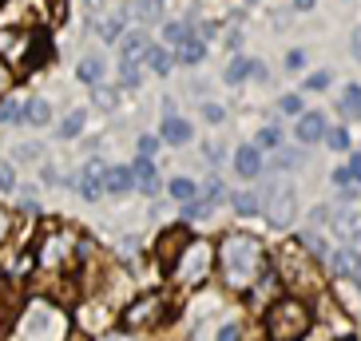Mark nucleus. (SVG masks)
I'll return each instance as SVG.
<instances>
[{
  "mask_svg": "<svg viewBox=\"0 0 361 341\" xmlns=\"http://www.w3.org/2000/svg\"><path fill=\"white\" fill-rule=\"evenodd\" d=\"M262 266H266V254H262V242H258V238L226 235L223 242H219V270H223V282L231 290L255 286Z\"/></svg>",
  "mask_w": 361,
  "mask_h": 341,
  "instance_id": "1",
  "label": "nucleus"
},
{
  "mask_svg": "<svg viewBox=\"0 0 361 341\" xmlns=\"http://www.w3.org/2000/svg\"><path fill=\"white\" fill-rule=\"evenodd\" d=\"M314 330L310 306L298 298H278L274 306L266 309V337L270 341H302Z\"/></svg>",
  "mask_w": 361,
  "mask_h": 341,
  "instance_id": "2",
  "label": "nucleus"
},
{
  "mask_svg": "<svg viewBox=\"0 0 361 341\" xmlns=\"http://www.w3.org/2000/svg\"><path fill=\"white\" fill-rule=\"evenodd\" d=\"M68 337V318L64 309L48 306V302H32L20 318V341H64Z\"/></svg>",
  "mask_w": 361,
  "mask_h": 341,
  "instance_id": "3",
  "label": "nucleus"
},
{
  "mask_svg": "<svg viewBox=\"0 0 361 341\" xmlns=\"http://www.w3.org/2000/svg\"><path fill=\"white\" fill-rule=\"evenodd\" d=\"M211 242H187V250H183L179 258H175V282H183V286H199L202 278L211 274Z\"/></svg>",
  "mask_w": 361,
  "mask_h": 341,
  "instance_id": "4",
  "label": "nucleus"
},
{
  "mask_svg": "<svg viewBox=\"0 0 361 341\" xmlns=\"http://www.w3.org/2000/svg\"><path fill=\"white\" fill-rule=\"evenodd\" d=\"M72 246H75V238L68 235V230H44L40 266H48V270H60V266H68V258H72Z\"/></svg>",
  "mask_w": 361,
  "mask_h": 341,
  "instance_id": "5",
  "label": "nucleus"
},
{
  "mask_svg": "<svg viewBox=\"0 0 361 341\" xmlns=\"http://www.w3.org/2000/svg\"><path fill=\"white\" fill-rule=\"evenodd\" d=\"M278 270H282V278H286L290 286H302V282H306V286L318 290V270H314V262L306 258L302 246H290V254L282 258V266Z\"/></svg>",
  "mask_w": 361,
  "mask_h": 341,
  "instance_id": "6",
  "label": "nucleus"
},
{
  "mask_svg": "<svg viewBox=\"0 0 361 341\" xmlns=\"http://www.w3.org/2000/svg\"><path fill=\"white\" fill-rule=\"evenodd\" d=\"M159 314H163V298L159 294H143L139 302H131V306L123 309V326H128V330H143L151 321H159Z\"/></svg>",
  "mask_w": 361,
  "mask_h": 341,
  "instance_id": "7",
  "label": "nucleus"
},
{
  "mask_svg": "<svg viewBox=\"0 0 361 341\" xmlns=\"http://www.w3.org/2000/svg\"><path fill=\"white\" fill-rule=\"evenodd\" d=\"M266 214H270L274 226H286L294 218V187L290 182H274L270 187V206H266Z\"/></svg>",
  "mask_w": 361,
  "mask_h": 341,
  "instance_id": "8",
  "label": "nucleus"
},
{
  "mask_svg": "<svg viewBox=\"0 0 361 341\" xmlns=\"http://www.w3.org/2000/svg\"><path fill=\"white\" fill-rule=\"evenodd\" d=\"M119 60H123V64L119 68H139V60H143V56H147V48H151V36L147 32H128V36H119Z\"/></svg>",
  "mask_w": 361,
  "mask_h": 341,
  "instance_id": "9",
  "label": "nucleus"
},
{
  "mask_svg": "<svg viewBox=\"0 0 361 341\" xmlns=\"http://www.w3.org/2000/svg\"><path fill=\"white\" fill-rule=\"evenodd\" d=\"M329 266H334L338 278H357L361 274V250L357 246H345L338 254H329Z\"/></svg>",
  "mask_w": 361,
  "mask_h": 341,
  "instance_id": "10",
  "label": "nucleus"
},
{
  "mask_svg": "<svg viewBox=\"0 0 361 341\" xmlns=\"http://www.w3.org/2000/svg\"><path fill=\"white\" fill-rule=\"evenodd\" d=\"M80 194H84L87 203H96L99 194H104V163H87L84 175H80Z\"/></svg>",
  "mask_w": 361,
  "mask_h": 341,
  "instance_id": "11",
  "label": "nucleus"
},
{
  "mask_svg": "<svg viewBox=\"0 0 361 341\" xmlns=\"http://www.w3.org/2000/svg\"><path fill=\"white\" fill-rule=\"evenodd\" d=\"M131 175H135V187L143 194H155V187H159V170H155V159H143L139 155L135 163H131Z\"/></svg>",
  "mask_w": 361,
  "mask_h": 341,
  "instance_id": "12",
  "label": "nucleus"
},
{
  "mask_svg": "<svg viewBox=\"0 0 361 341\" xmlns=\"http://www.w3.org/2000/svg\"><path fill=\"white\" fill-rule=\"evenodd\" d=\"M191 123L183 116H163V131H159V139H167V143H175V147H183V143H191Z\"/></svg>",
  "mask_w": 361,
  "mask_h": 341,
  "instance_id": "13",
  "label": "nucleus"
},
{
  "mask_svg": "<svg viewBox=\"0 0 361 341\" xmlns=\"http://www.w3.org/2000/svg\"><path fill=\"white\" fill-rule=\"evenodd\" d=\"M131 187H135L131 167H104V191L107 194H128Z\"/></svg>",
  "mask_w": 361,
  "mask_h": 341,
  "instance_id": "14",
  "label": "nucleus"
},
{
  "mask_svg": "<svg viewBox=\"0 0 361 341\" xmlns=\"http://www.w3.org/2000/svg\"><path fill=\"white\" fill-rule=\"evenodd\" d=\"M234 170H238L243 179H258V175H262V155H258V147H238L234 151Z\"/></svg>",
  "mask_w": 361,
  "mask_h": 341,
  "instance_id": "15",
  "label": "nucleus"
},
{
  "mask_svg": "<svg viewBox=\"0 0 361 341\" xmlns=\"http://www.w3.org/2000/svg\"><path fill=\"white\" fill-rule=\"evenodd\" d=\"M104 72H107V60H104L99 52L84 56V60H80V68H75V75H80L84 84H92V87H99V84H104Z\"/></svg>",
  "mask_w": 361,
  "mask_h": 341,
  "instance_id": "16",
  "label": "nucleus"
},
{
  "mask_svg": "<svg viewBox=\"0 0 361 341\" xmlns=\"http://www.w3.org/2000/svg\"><path fill=\"white\" fill-rule=\"evenodd\" d=\"M322 135H326V119H322V111L298 116V139H302V143H318Z\"/></svg>",
  "mask_w": 361,
  "mask_h": 341,
  "instance_id": "17",
  "label": "nucleus"
},
{
  "mask_svg": "<svg viewBox=\"0 0 361 341\" xmlns=\"http://www.w3.org/2000/svg\"><path fill=\"white\" fill-rule=\"evenodd\" d=\"M20 119L32 123V128H44V123L52 119V104H48V99H28V104H20Z\"/></svg>",
  "mask_w": 361,
  "mask_h": 341,
  "instance_id": "18",
  "label": "nucleus"
},
{
  "mask_svg": "<svg viewBox=\"0 0 361 341\" xmlns=\"http://www.w3.org/2000/svg\"><path fill=\"white\" fill-rule=\"evenodd\" d=\"M143 64H147L155 75H171V64H175V56H171L167 48H159V44H151L147 56H143Z\"/></svg>",
  "mask_w": 361,
  "mask_h": 341,
  "instance_id": "19",
  "label": "nucleus"
},
{
  "mask_svg": "<svg viewBox=\"0 0 361 341\" xmlns=\"http://www.w3.org/2000/svg\"><path fill=\"white\" fill-rule=\"evenodd\" d=\"M187 242H191V238L183 235V230H167V235H163V246H159V258L163 262H175V258L187 250Z\"/></svg>",
  "mask_w": 361,
  "mask_h": 341,
  "instance_id": "20",
  "label": "nucleus"
},
{
  "mask_svg": "<svg viewBox=\"0 0 361 341\" xmlns=\"http://www.w3.org/2000/svg\"><path fill=\"white\" fill-rule=\"evenodd\" d=\"M123 24H128V12H111L107 20H99V24H96V32L104 36L107 44H111V40H119V36H123Z\"/></svg>",
  "mask_w": 361,
  "mask_h": 341,
  "instance_id": "21",
  "label": "nucleus"
},
{
  "mask_svg": "<svg viewBox=\"0 0 361 341\" xmlns=\"http://www.w3.org/2000/svg\"><path fill=\"white\" fill-rule=\"evenodd\" d=\"M171 199L175 203H191V199H199V187H195V179H187V175H179V179H171Z\"/></svg>",
  "mask_w": 361,
  "mask_h": 341,
  "instance_id": "22",
  "label": "nucleus"
},
{
  "mask_svg": "<svg viewBox=\"0 0 361 341\" xmlns=\"http://www.w3.org/2000/svg\"><path fill=\"white\" fill-rule=\"evenodd\" d=\"M202 56H207V44L195 40V36H187L179 44V64H202Z\"/></svg>",
  "mask_w": 361,
  "mask_h": 341,
  "instance_id": "23",
  "label": "nucleus"
},
{
  "mask_svg": "<svg viewBox=\"0 0 361 341\" xmlns=\"http://www.w3.org/2000/svg\"><path fill=\"white\" fill-rule=\"evenodd\" d=\"M341 116L361 119V87L357 84H345V92H341Z\"/></svg>",
  "mask_w": 361,
  "mask_h": 341,
  "instance_id": "24",
  "label": "nucleus"
},
{
  "mask_svg": "<svg viewBox=\"0 0 361 341\" xmlns=\"http://www.w3.org/2000/svg\"><path fill=\"white\" fill-rule=\"evenodd\" d=\"M84 123H87V111H84V107H75L72 116L60 123V139H75L80 131H84Z\"/></svg>",
  "mask_w": 361,
  "mask_h": 341,
  "instance_id": "25",
  "label": "nucleus"
},
{
  "mask_svg": "<svg viewBox=\"0 0 361 341\" xmlns=\"http://www.w3.org/2000/svg\"><path fill=\"white\" fill-rule=\"evenodd\" d=\"M258 203H262V199H258L255 191H238L234 194V211L238 214H258Z\"/></svg>",
  "mask_w": 361,
  "mask_h": 341,
  "instance_id": "26",
  "label": "nucleus"
},
{
  "mask_svg": "<svg viewBox=\"0 0 361 341\" xmlns=\"http://www.w3.org/2000/svg\"><path fill=\"white\" fill-rule=\"evenodd\" d=\"M214 211L211 199H191V203H183V218H207Z\"/></svg>",
  "mask_w": 361,
  "mask_h": 341,
  "instance_id": "27",
  "label": "nucleus"
},
{
  "mask_svg": "<svg viewBox=\"0 0 361 341\" xmlns=\"http://www.w3.org/2000/svg\"><path fill=\"white\" fill-rule=\"evenodd\" d=\"M322 139L329 143V151H345V147H350V131H345V128H334V131L326 128V135H322Z\"/></svg>",
  "mask_w": 361,
  "mask_h": 341,
  "instance_id": "28",
  "label": "nucleus"
},
{
  "mask_svg": "<svg viewBox=\"0 0 361 341\" xmlns=\"http://www.w3.org/2000/svg\"><path fill=\"white\" fill-rule=\"evenodd\" d=\"M163 36H167V44H183L187 36H191V24H187V20H175V24H167V32H163Z\"/></svg>",
  "mask_w": 361,
  "mask_h": 341,
  "instance_id": "29",
  "label": "nucleus"
},
{
  "mask_svg": "<svg viewBox=\"0 0 361 341\" xmlns=\"http://www.w3.org/2000/svg\"><path fill=\"white\" fill-rule=\"evenodd\" d=\"M246 68H250V60H246V56H238V60L226 68V84H243V80H246Z\"/></svg>",
  "mask_w": 361,
  "mask_h": 341,
  "instance_id": "30",
  "label": "nucleus"
},
{
  "mask_svg": "<svg viewBox=\"0 0 361 341\" xmlns=\"http://www.w3.org/2000/svg\"><path fill=\"white\" fill-rule=\"evenodd\" d=\"M16 119H20V104L16 99H4L0 104V123H16Z\"/></svg>",
  "mask_w": 361,
  "mask_h": 341,
  "instance_id": "31",
  "label": "nucleus"
},
{
  "mask_svg": "<svg viewBox=\"0 0 361 341\" xmlns=\"http://www.w3.org/2000/svg\"><path fill=\"white\" fill-rule=\"evenodd\" d=\"M282 143V131L278 128H262L258 131V147H278Z\"/></svg>",
  "mask_w": 361,
  "mask_h": 341,
  "instance_id": "32",
  "label": "nucleus"
},
{
  "mask_svg": "<svg viewBox=\"0 0 361 341\" xmlns=\"http://www.w3.org/2000/svg\"><path fill=\"white\" fill-rule=\"evenodd\" d=\"M302 163H306L302 151H282V155H278V170H282V167H302Z\"/></svg>",
  "mask_w": 361,
  "mask_h": 341,
  "instance_id": "33",
  "label": "nucleus"
},
{
  "mask_svg": "<svg viewBox=\"0 0 361 341\" xmlns=\"http://www.w3.org/2000/svg\"><path fill=\"white\" fill-rule=\"evenodd\" d=\"M306 87H310V92H326V87H329V72H310L306 75Z\"/></svg>",
  "mask_w": 361,
  "mask_h": 341,
  "instance_id": "34",
  "label": "nucleus"
},
{
  "mask_svg": "<svg viewBox=\"0 0 361 341\" xmlns=\"http://www.w3.org/2000/svg\"><path fill=\"white\" fill-rule=\"evenodd\" d=\"M282 116H302V96H282Z\"/></svg>",
  "mask_w": 361,
  "mask_h": 341,
  "instance_id": "35",
  "label": "nucleus"
},
{
  "mask_svg": "<svg viewBox=\"0 0 361 341\" xmlns=\"http://www.w3.org/2000/svg\"><path fill=\"white\" fill-rule=\"evenodd\" d=\"M155 147H159V139H155V135L139 139V155H143V159H151V155H155Z\"/></svg>",
  "mask_w": 361,
  "mask_h": 341,
  "instance_id": "36",
  "label": "nucleus"
},
{
  "mask_svg": "<svg viewBox=\"0 0 361 341\" xmlns=\"http://www.w3.org/2000/svg\"><path fill=\"white\" fill-rule=\"evenodd\" d=\"M219 341H243V330H238V326H223V330H219Z\"/></svg>",
  "mask_w": 361,
  "mask_h": 341,
  "instance_id": "37",
  "label": "nucleus"
},
{
  "mask_svg": "<svg viewBox=\"0 0 361 341\" xmlns=\"http://www.w3.org/2000/svg\"><path fill=\"white\" fill-rule=\"evenodd\" d=\"M345 175H350V182H361V155H353V159H350Z\"/></svg>",
  "mask_w": 361,
  "mask_h": 341,
  "instance_id": "38",
  "label": "nucleus"
},
{
  "mask_svg": "<svg viewBox=\"0 0 361 341\" xmlns=\"http://www.w3.org/2000/svg\"><path fill=\"white\" fill-rule=\"evenodd\" d=\"M139 80H143L139 68H123V84H128V87H139Z\"/></svg>",
  "mask_w": 361,
  "mask_h": 341,
  "instance_id": "39",
  "label": "nucleus"
},
{
  "mask_svg": "<svg viewBox=\"0 0 361 341\" xmlns=\"http://www.w3.org/2000/svg\"><path fill=\"white\" fill-rule=\"evenodd\" d=\"M246 75H255V80H266V64H262V60H250V68H246Z\"/></svg>",
  "mask_w": 361,
  "mask_h": 341,
  "instance_id": "40",
  "label": "nucleus"
},
{
  "mask_svg": "<svg viewBox=\"0 0 361 341\" xmlns=\"http://www.w3.org/2000/svg\"><path fill=\"white\" fill-rule=\"evenodd\" d=\"M202 116L211 119V123H219V119H223V107H219V104H207V107H202Z\"/></svg>",
  "mask_w": 361,
  "mask_h": 341,
  "instance_id": "41",
  "label": "nucleus"
},
{
  "mask_svg": "<svg viewBox=\"0 0 361 341\" xmlns=\"http://www.w3.org/2000/svg\"><path fill=\"white\" fill-rule=\"evenodd\" d=\"M12 167H0V191H12Z\"/></svg>",
  "mask_w": 361,
  "mask_h": 341,
  "instance_id": "42",
  "label": "nucleus"
},
{
  "mask_svg": "<svg viewBox=\"0 0 361 341\" xmlns=\"http://www.w3.org/2000/svg\"><path fill=\"white\" fill-rule=\"evenodd\" d=\"M286 64L290 68H302V64H306V52H302V48H294V52L286 56Z\"/></svg>",
  "mask_w": 361,
  "mask_h": 341,
  "instance_id": "43",
  "label": "nucleus"
},
{
  "mask_svg": "<svg viewBox=\"0 0 361 341\" xmlns=\"http://www.w3.org/2000/svg\"><path fill=\"white\" fill-rule=\"evenodd\" d=\"M139 8L147 12V16H155V12L163 8V0H139Z\"/></svg>",
  "mask_w": 361,
  "mask_h": 341,
  "instance_id": "44",
  "label": "nucleus"
},
{
  "mask_svg": "<svg viewBox=\"0 0 361 341\" xmlns=\"http://www.w3.org/2000/svg\"><path fill=\"white\" fill-rule=\"evenodd\" d=\"M350 52L361 60V28H353V36H350Z\"/></svg>",
  "mask_w": 361,
  "mask_h": 341,
  "instance_id": "45",
  "label": "nucleus"
},
{
  "mask_svg": "<svg viewBox=\"0 0 361 341\" xmlns=\"http://www.w3.org/2000/svg\"><path fill=\"white\" fill-rule=\"evenodd\" d=\"M96 99H99V104H104V107H111V104H116V96H111L107 87H96Z\"/></svg>",
  "mask_w": 361,
  "mask_h": 341,
  "instance_id": "46",
  "label": "nucleus"
},
{
  "mask_svg": "<svg viewBox=\"0 0 361 341\" xmlns=\"http://www.w3.org/2000/svg\"><path fill=\"white\" fill-rule=\"evenodd\" d=\"M334 182H338V187H345V182H350V175H345V167H338V170H334Z\"/></svg>",
  "mask_w": 361,
  "mask_h": 341,
  "instance_id": "47",
  "label": "nucleus"
},
{
  "mask_svg": "<svg viewBox=\"0 0 361 341\" xmlns=\"http://www.w3.org/2000/svg\"><path fill=\"white\" fill-rule=\"evenodd\" d=\"M294 4H298V12H310L314 4H318V0H294Z\"/></svg>",
  "mask_w": 361,
  "mask_h": 341,
  "instance_id": "48",
  "label": "nucleus"
},
{
  "mask_svg": "<svg viewBox=\"0 0 361 341\" xmlns=\"http://www.w3.org/2000/svg\"><path fill=\"white\" fill-rule=\"evenodd\" d=\"M4 87H8V68L0 64V92H4Z\"/></svg>",
  "mask_w": 361,
  "mask_h": 341,
  "instance_id": "49",
  "label": "nucleus"
},
{
  "mask_svg": "<svg viewBox=\"0 0 361 341\" xmlns=\"http://www.w3.org/2000/svg\"><path fill=\"white\" fill-rule=\"evenodd\" d=\"M99 341H131L128 333H107V337H99Z\"/></svg>",
  "mask_w": 361,
  "mask_h": 341,
  "instance_id": "50",
  "label": "nucleus"
},
{
  "mask_svg": "<svg viewBox=\"0 0 361 341\" xmlns=\"http://www.w3.org/2000/svg\"><path fill=\"white\" fill-rule=\"evenodd\" d=\"M4 230H8V214L0 211V238H4Z\"/></svg>",
  "mask_w": 361,
  "mask_h": 341,
  "instance_id": "51",
  "label": "nucleus"
},
{
  "mask_svg": "<svg viewBox=\"0 0 361 341\" xmlns=\"http://www.w3.org/2000/svg\"><path fill=\"white\" fill-rule=\"evenodd\" d=\"M357 286H361V274H357Z\"/></svg>",
  "mask_w": 361,
  "mask_h": 341,
  "instance_id": "52",
  "label": "nucleus"
}]
</instances>
